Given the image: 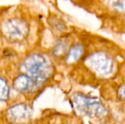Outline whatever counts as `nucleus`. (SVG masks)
I'll return each instance as SVG.
<instances>
[{"label":"nucleus","instance_id":"obj_1","mask_svg":"<svg viewBox=\"0 0 125 124\" xmlns=\"http://www.w3.org/2000/svg\"><path fill=\"white\" fill-rule=\"evenodd\" d=\"M22 68L26 75L30 77L37 86L43 83L53 72V67L49 58L40 53H33L27 56L23 64Z\"/></svg>","mask_w":125,"mask_h":124},{"label":"nucleus","instance_id":"obj_2","mask_svg":"<svg viewBox=\"0 0 125 124\" xmlns=\"http://www.w3.org/2000/svg\"><path fill=\"white\" fill-rule=\"evenodd\" d=\"M73 102L79 112L90 118H103L108 113V110L105 106L96 97H91L78 93L73 95Z\"/></svg>","mask_w":125,"mask_h":124},{"label":"nucleus","instance_id":"obj_3","mask_svg":"<svg viewBox=\"0 0 125 124\" xmlns=\"http://www.w3.org/2000/svg\"><path fill=\"white\" fill-rule=\"evenodd\" d=\"M87 62L92 70L103 76L111 75L114 69L113 58L108 54L102 51L91 54L87 58Z\"/></svg>","mask_w":125,"mask_h":124},{"label":"nucleus","instance_id":"obj_4","mask_svg":"<svg viewBox=\"0 0 125 124\" xmlns=\"http://www.w3.org/2000/svg\"><path fill=\"white\" fill-rule=\"evenodd\" d=\"M3 34L8 38L12 39H22L29 33L27 23L20 18H10L5 20L1 25Z\"/></svg>","mask_w":125,"mask_h":124},{"label":"nucleus","instance_id":"obj_5","mask_svg":"<svg viewBox=\"0 0 125 124\" xmlns=\"http://www.w3.org/2000/svg\"><path fill=\"white\" fill-rule=\"evenodd\" d=\"M9 119L15 122H22L29 118L31 114L29 107L23 103H20L10 107L7 111Z\"/></svg>","mask_w":125,"mask_h":124},{"label":"nucleus","instance_id":"obj_6","mask_svg":"<svg viewBox=\"0 0 125 124\" xmlns=\"http://www.w3.org/2000/svg\"><path fill=\"white\" fill-rule=\"evenodd\" d=\"M36 87L37 86L35 82L26 75H19L13 81V88L20 92L31 91Z\"/></svg>","mask_w":125,"mask_h":124},{"label":"nucleus","instance_id":"obj_7","mask_svg":"<svg viewBox=\"0 0 125 124\" xmlns=\"http://www.w3.org/2000/svg\"><path fill=\"white\" fill-rule=\"evenodd\" d=\"M69 47V42L65 38H61L59 39L53 48V54L56 57H62L64 56L67 50Z\"/></svg>","mask_w":125,"mask_h":124},{"label":"nucleus","instance_id":"obj_8","mask_svg":"<svg viewBox=\"0 0 125 124\" xmlns=\"http://www.w3.org/2000/svg\"><path fill=\"white\" fill-rule=\"evenodd\" d=\"M83 53V47L81 44H76L73 45L67 53V61L68 63H74L77 61L82 56Z\"/></svg>","mask_w":125,"mask_h":124},{"label":"nucleus","instance_id":"obj_9","mask_svg":"<svg viewBox=\"0 0 125 124\" xmlns=\"http://www.w3.org/2000/svg\"><path fill=\"white\" fill-rule=\"evenodd\" d=\"M9 86L4 79L0 77V103L5 101L9 96Z\"/></svg>","mask_w":125,"mask_h":124},{"label":"nucleus","instance_id":"obj_10","mask_svg":"<svg viewBox=\"0 0 125 124\" xmlns=\"http://www.w3.org/2000/svg\"><path fill=\"white\" fill-rule=\"evenodd\" d=\"M49 23L51 24V26L53 28H55L56 29H57L59 31H63L66 28L64 23L62 20H61L55 17L49 18Z\"/></svg>","mask_w":125,"mask_h":124},{"label":"nucleus","instance_id":"obj_11","mask_svg":"<svg viewBox=\"0 0 125 124\" xmlns=\"http://www.w3.org/2000/svg\"><path fill=\"white\" fill-rule=\"evenodd\" d=\"M110 5L116 10L125 12V0H110Z\"/></svg>","mask_w":125,"mask_h":124},{"label":"nucleus","instance_id":"obj_12","mask_svg":"<svg viewBox=\"0 0 125 124\" xmlns=\"http://www.w3.org/2000/svg\"><path fill=\"white\" fill-rule=\"evenodd\" d=\"M117 94L119 99L125 100V84L119 87L117 90Z\"/></svg>","mask_w":125,"mask_h":124}]
</instances>
